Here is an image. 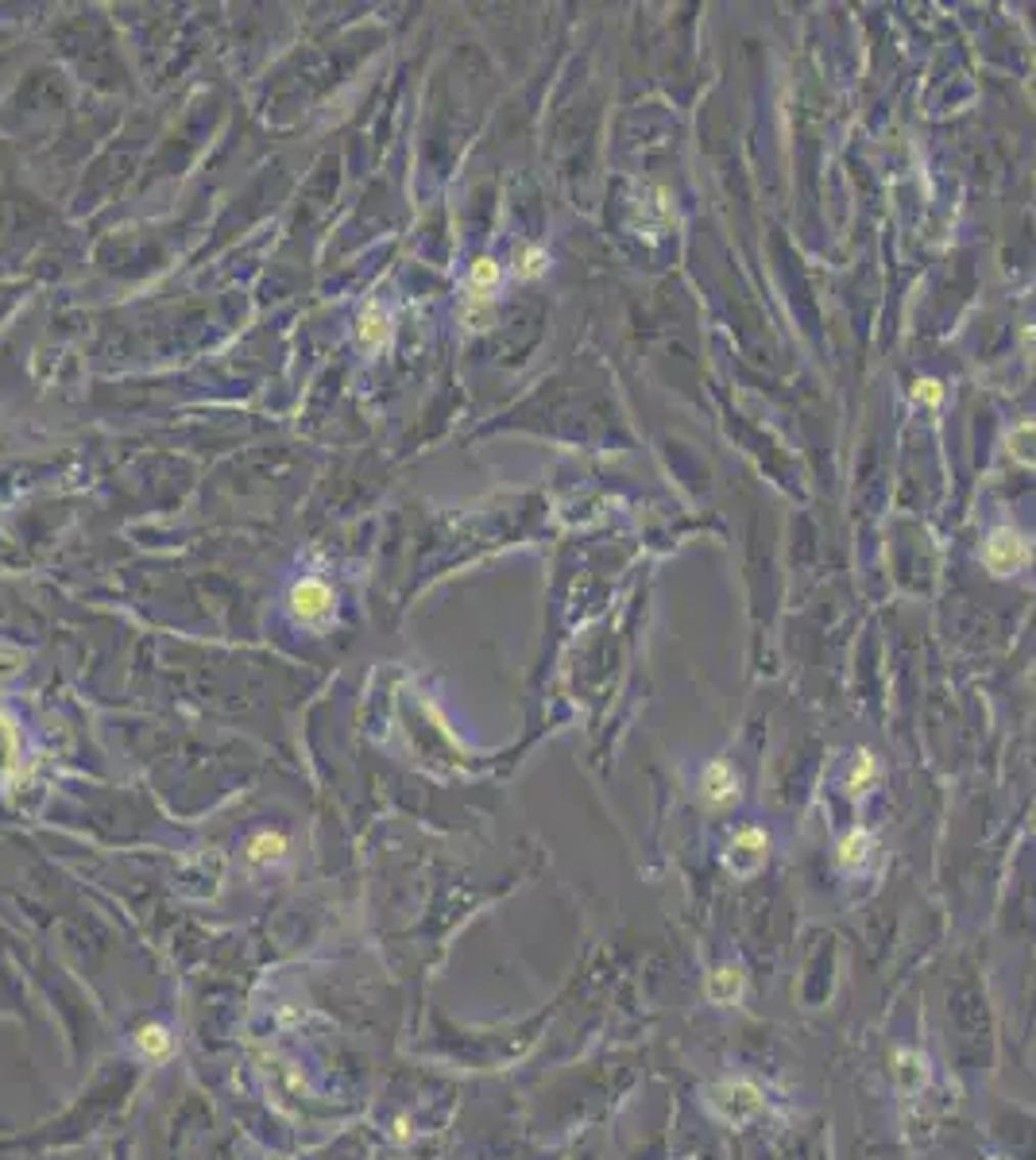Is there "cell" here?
I'll use <instances>...</instances> for the list:
<instances>
[{
    "mask_svg": "<svg viewBox=\"0 0 1036 1160\" xmlns=\"http://www.w3.org/2000/svg\"><path fill=\"white\" fill-rule=\"evenodd\" d=\"M874 777H879V762H874L870 751H862L859 762H855V770H851V777H847V786H851L855 793H862L870 782H874Z\"/></svg>",
    "mask_w": 1036,
    "mask_h": 1160,
    "instance_id": "4fadbf2b",
    "label": "cell"
},
{
    "mask_svg": "<svg viewBox=\"0 0 1036 1160\" xmlns=\"http://www.w3.org/2000/svg\"><path fill=\"white\" fill-rule=\"evenodd\" d=\"M499 286V264H495L492 256H484V260H476L472 264V291H495Z\"/></svg>",
    "mask_w": 1036,
    "mask_h": 1160,
    "instance_id": "5bb4252c",
    "label": "cell"
},
{
    "mask_svg": "<svg viewBox=\"0 0 1036 1160\" xmlns=\"http://www.w3.org/2000/svg\"><path fill=\"white\" fill-rule=\"evenodd\" d=\"M708 1107L716 1110L723 1122L742 1125V1122H751L755 1114H762L766 1099H762V1090H758L755 1083H747V1079H723V1083H716V1087L708 1090Z\"/></svg>",
    "mask_w": 1036,
    "mask_h": 1160,
    "instance_id": "6da1fadb",
    "label": "cell"
},
{
    "mask_svg": "<svg viewBox=\"0 0 1036 1160\" xmlns=\"http://www.w3.org/2000/svg\"><path fill=\"white\" fill-rule=\"evenodd\" d=\"M1005 445H1009V453H1014L1018 464H1029V469H1033L1036 464V422L1014 426V430H1009V438H1005Z\"/></svg>",
    "mask_w": 1036,
    "mask_h": 1160,
    "instance_id": "7c38bea8",
    "label": "cell"
},
{
    "mask_svg": "<svg viewBox=\"0 0 1036 1160\" xmlns=\"http://www.w3.org/2000/svg\"><path fill=\"white\" fill-rule=\"evenodd\" d=\"M1029 542L1021 538L1014 527H994L990 530V538H986L983 545V565L994 573V577H1014V573H1021L1025 565H1029Z\"/></svg>",
    "mask_w": 1036,
    "mask_h": 1160,
    "instance_id": "7a4b0ae2",
    "label": "cell"
},
{
    "mask_svg": "<svg viewBox=\"0 0 1036 1160\" xmlns=\"http://www.w3.org/2000/svg\"><path fill=\"white\" fill-rule=\"evenodd\" d=\"M913 399H916V403L940 406V403H944V384H940V380H916Z\"/></svg>",
    "mask_w": 1036,
    "mask_h": 1160,
    "instance_id": "2e32d148",
    "label": "cell"
},
{
    "mask_svg": "<svg viewBox=\"0 0 1036 1160\" xmlns=\"http://www.w3.org/2000/svg\"><path fill=\"white\" fill-rule=\"evenodd\" d=\"M290 604H295V612H299L302 619H321V616H329V608H333V592H329V584L310 577V580H302V584H295Z\"/></svg>",
    "mask_w": 1036,
    "mask_h": 1160,
    "instance_id": "8992f818",
    "label": "cell"
},
{
    "mask_svg": "<svg viewBox=\"0 0 1036 1160\" xmlns=\"http://www.w3.org/2000/svg\"><path fill=\"white\" fill-rule=\"evenodd\" d=\"M1029 681L1036 685V662H1033V669H1029Z\"/></svg>",
    "mask_w": 1036,
    "mask_h": 1160,
    "instance_id": "e0dca14e",
    "label": "cell"
},
{
    "mask_svg": "<svg viewBox=\"0 0 1036 1160\" xmlns=\"http://www.w3.org/2000/svg\"><path fill=\"white\" fill-rule=\"evenodd\" d=\"M866 859H870V832L851 828L844 840H840V847H836V862H840L844 871H859Z\"/></svg>",
    "mask_w": 1036,
    "mask_h": 1160,
    "instance_id": "ba28073f",
    "label": "cell"
},
{
    "mask_svg": "<svg viewBox=\"0 0 1036 1160\" xmlns=\"http://www.w3.org/2000/svg\"><path fill=\"white\" fill-rule=\"evenodd\" d=\"M136 1049H140L147 1060L163 1064L167 1056L175 1053V1037H171V1029H167V1025H143L140 1033H136Z\"/></svg>",
    "mask_w": 1036,
    "mask_h": 1160,
    "instance_id": "9c48e42d",
    "label": "cell"
},
{
    "mask_svg": "<svg viewBox=\"0 0 1036 1160\" xmlns=\"http://www.w3.org/2000/svg\"><path fill=\"white\" fill-rule=\"evenodd\" d=\"M19 773V735L16 723L0 712V790H8Z\"/></svg>",
    "mask_w": 1036,
    "mask_h": 1160,
    "instance_id": "52a82bcc",
    "label": "cell"
},
{
    "mask_svg": "<svg viewBox=\"0 0 1036 1160\" xmlns=\"http://www.w3.org/2000/svg\"><path fill=\"white\" fill-rule=\"evenodd\" d=\"M387 337H391V314L384 310V302H371L360 314V341L379 349V345H387Z\"/></svg>",
    "mask_w": 1036,
    "mask_h": 1160,
    "instance_id": "30bf717a",
    "label": "cell"
},
{
    "mask_svg": "<svg viewBox=\"0 0 1036 1160\" xmlns=\"http://www.w3.org/2000/svg\"><path fill=\"white\" fill-rule=\"evenodd\" d=\"M545 264H549V256H545L542 248H527V252H523V267H519V275H523V279H538V275L545 271Z\"/></svg>",
    "mask_w": 1036,
    "mask_h": 1160,
    "instance_id": "9a60e30c",
    "label": "cell"
},
{
    "mask_svg": "<svg viewBox=\"0 0 1036 1160\" xmlns=\"http://www.w3.org/2000/svg\"><path fill=\"white\" fill-rule=\"evenodd\" d=\"M701 790H704V801H708L712 809H727V805H735L738 801L735 766H731L727 758H712L701 773Z\"/></svg>",
    "mask_w": 1036,
    "mask_h": 1160,
    "instance_id": "277c9868",
    "label": "cell"
},
{
    "mask_svg": "<svg viewBox=\"0 0 1036 1160\" xmlns=\"http://www.w3.org/2000/svg\"><path fill=\"white\" fill-rule=\"evenodd\" d=\"M286 855V836H279V832H260V836H252L247 840V862H275Z\"/></svg>",
    "mask_w": 1036,
    "mask_h": 1160,
    "instance_id": "8fae6325",
    "label": "cell"
},
{
    "mask_svg": "<svg viewBox=\"0 0 1036 1160\" xmlns=\"http://www.w3.org/2000/svg\"><path fill=\"white\" fill-rule=\"evenodd\" d=\"M766 859H770V836L762 832V828H738L735 840H731V847H727V871L731 875H738V879H751V875H758L762 866H766Z\"/></svg>",
    "mask_w": 1036,
    "mask_h": 1160,
    "instance_id": "3957f363",
    "label": "cell"
},
{
    "mask_svg": "<svg viewBox=\"0 0 1036 1160\" xmlns=\"http://www.w3.org/2000/svg\"><path fill=\"white\" fill-rule=\"evenodd\" d=\"M742 990H747V975L735 964L712 967V975L704 979V998L720 1010H731V1006L742 1002Z\"/></svg>",
    "mask_w": 1036,
    "mask_h": 1160,
    "instance_id": "5b68a950",
    "label": "cell"
}]
</instances>
